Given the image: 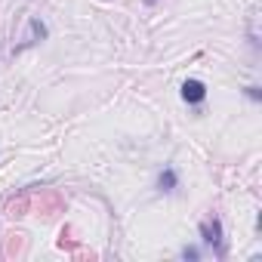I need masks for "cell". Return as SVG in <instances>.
<instances>
[{"instance_id":"obj_6","label":"cell","mask_w":262,"mask_h":262,"mask_svg":"<svg viewBox=\"0 0 262 262\" xmlns=\"http://www.w3.org/2000/svg\"><path fill=\"white\" fill-rule=\"evenodd\" d=\"M28 207H31V198H28V191H22V194L10 204V216H25Z\"/></svg>"},{"instance_id":"obj_8","label":"cell","mask_w":262,"mask_h":262,"mask_svg":"<svg viewBox=\"0 0 262 262\" xmlns=\"http://www.w3.org/2000/svg\"><path fill=\"white\" fill-rule=\"evenodd\" d=\"M244 93H247V96H250L253 102H262V90H259V86H247Z\"/></svg>"},{"instance_id":"obj_7","label":"cell","mask_w":262,"mask_h":262,"mask_svg":"<svg viewBox=\"0 0 262 262\" xmlns=\"http://www.w3.org/2000/svg\"><path fill=\"white\" fill-rule=\"evenodd\" d=\"M7 256H19L22 253V234H7Z\"/></svg>"},{"instance_id":"obj_2","label":"cell","mask_w":262,"mask_h":262,"mask_svg":"<svg viewBox=\"0 0 262 262\" xmlns=\"http://www.w3.org/2000/svg\"><path fill=\"white\" fill-rule=\"evenodd\" d=\"M182 99H185L188 105H201V102L207 99V83L198 80V77H188V80L182 83Z\"/></svg>"},{"instance_id":"obj_9","label":"cell","mask_w":262,"mask_h":262,"mask_svg":"<svg viewBox=\"0 0 262 262\" xmlns=\"http://www.w3.org/2000/svg\"><path fill=\"white\" fill-rule=\"evenodd\" d=\"M198 256H201L198 247H185V250H182V259H198Z\"/></svg>"},{"instance_id":"obj_5","label":"cell","mask_w":262,"mask_h":262,"mask_svg":"<svg viewBox=\"0 0 262 262\" xmlns=\"http://www.w3.org/2000/svg\"><path fill=\"white\" fill-rule=\"evenodd\" d=\"M28 28H31V37H28L19 50H25V47H31V43H37V40H43V37H47V25H43L40 19H31V22H28ZM19 50H16V53H19Z\"/></svg>"},{"instance_id":"obj_3","label":"cell","mask_w":262,"mask_h":262,"mask_svg":"<svg viewBox=\"0 0 262 262\" xmlns=\"http://www.w3.org/2000/svg\"><path fill=\"white\" fill-rule=\"evenodd\" d=\"M176 188H179V176H176V170H173V167H164V170L158 173V191L173 194Z\"/></svg>"},{"instance_id":"obj_1","label":"cell","mask_w":262,"mask_h":262,"mask_svg":"<svg viewBox=\"0 0 262 262\" xmlns=\"http://www.w3.org/2000/svg\"><path fill=\"white\" fill-rule=\"evenodd\" d=\"M222 222H219V216H210V219H204L201 222V241L207 244V247H213L216 250V256H225V244H222Z\"/></svg>"},{"instance_id":"obj_4","label":"cell","mask_w":262,"mask_h":262,"mask_svg":"<svg viewBox=\"0 0 262 262\" xmlns=\"http://www.w3.org/2000/svg\"><path fill=\"white\" fill-rule=\"evenodd\" d=\"M59 210H65V198H62L59 191H47V194L40 198V213L53 216V213H59Z\"/></svg>"},{"instance_id":"obj_10","label":"cell","mask_w":262,"mask_h":262,"mask_svg":"<svg viewBox=\"0 0 262 262\" xmlns=\"http://www.w3.org/2000/svg\"><path fill=\"white\" fill-rule=\"evenodd\" d=\"M145 4H158V0H145Z\"/></svg>"}]
</instances>
